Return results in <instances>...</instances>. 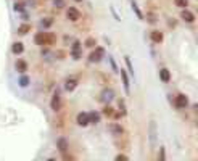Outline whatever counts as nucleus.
<instances>
[{"label":"nucleus","mask_w":198,"mask_h":161,"mask_svg":"<svg viewBox=\"0 0 198 161\" xmlns=\"http://www.w3.org/2000/svg\"><path fill=\"white\" fill-rule=\"evenodd\" d=\"M74 2H78V3H81V2H84V0H74Z\"/></svg>","instance_id":"obj_34"},{"label":"nucleus","mask_w":198,"mask_h":161,"mask_svg":"<svg viewBox=\"0 0 198 161\" xmlns=\"http://www.w3.org/2000/svg\"><path fill=\"white\" fill-rule=\"evenodd\" d=\"M78 84H79V81L76 79V78H66V81H64V90H68V92H73L74 89L78 87Z\"/></svg>","instance_id":"obj_9"},{"label":"nucleus","mask_w":198,"mask_h":161,"mask_svg":"<svg viewBox=\"0 0 198 161\" xmlns=\"http://www.w3.org/2000/svg\"><path fill=\"white\" fill-rule=\"evenodd\" d=\"M76 122H78V126H81V127H87V126L90 124V121H89V113H87V111H81V113H78Z\"/></svg>","instance_id":"obj_6"},{"label":"nucleus","mask_w":198,"mask_h":161,"mask_svg":"<svg viewBox=\"0 0 198 161\" xmlns=\"http://www.w3.org/2000/svg\"><path fill=\"white\" fill-rule=\"evenodd\" d=\"M132 12L135 13V16L139 18V20H144V15H142V12H140V8H139V5L132 0Z\"/></svg>","instance_id":"obj_23"},{"label":"nucleus","mask_w":198,"mask_h":161,"mask_svg":"<svg viewBox=\"0 0 198 161\" xmlns=\"http://www.w3.org/2000/svg\"><path fill=\"white\" fill-rule=\"evenodd\" d=\"M113 98H115V90H113V89L106 87V89H103V90H101V93H100V100H101L103 103H110Z\"/></svg>","instance_id":"obj_7"},{"label":"nucleus","mask_w":198,"mask_h":161,"mask_svg":"<svg viewBox=\"0 0 198 161\" xmlns=\"http://www.w3.org/2000/svg\"><path fill=\"white\" fill-rule=\"evenodd\" d=\"M108 60H110V64H111V68H113V71H115V73H119V68H118V66H116L115 60H113V56H108Z\"/></svg>","instance_id":"obj_29"},{"label":"nucleus","mask_w":198,"mask_h":161,"mask_svg":"<svg viewBox=\"0 0 198 161\" xmlns=\"http://www.w3.org/2000/svg\"><path fill=\"white\" fill-rule=\"evenodd\" d=\"M71 56H73V60H81L82 52H71Z\"/></svg>","instance_id":"obj_31"},{"label":"nucleus","mask_w":198,"mask_h":161,"mask_svg":"<svg viewBox=\"0 0 198 161\" xmlns=\"http://www.w3.org/2000/svg\"><path fill=\"white\" fill-rule=\"evenodd\" d=\"M66 18L73 23H76V21L81 20V12L76 7H68V10H66Z\"/></svg>","instance_id":"obj_4"},{"label":"nucleus","mask_w":198,"mask_h":161,"mask_svg":"<svg viewBox=\"0 0 198 161\" xmlns=\"http://www.w3.org/2000/svg\"><path fill=\"white\" fill-rule=\"evenodd\" d=\"M158 158H159V159H164V158H166V153H164V147H161V148H159Z\"/></svg>","instance_id":"obj_32"},{"label":"nucleus","mask_w":198,"mask_h":161,"mask_svg":"<svg viewBox=\"0 0 198 161\" xmlns=\"http://www.w3.org/2000/svg\"><path fill=\"white\" fill-rule=\"evenodd\" d=\"M61 95H60V92L58 90H55V93H53V97H52V100H50V108H52V111H55V113H58L60 110H61Z\"/></svg>","instance_id":"obj_3"},{"label":"nucleus","mask_w":198,"mask_h":161,"mask_svg":"<svg viewBox=\"0 0 198 161\" xmlns=\"http://www.w3.org/2000/svg\"><path fill=\"white\" fill-rule=\"evenodd\" d=\"M18 84H20V87L26 89V87H27V86H29V84H31V79H29V76L23 74L21 78H20V81H18Z\"/></svg>","instance_id":"obj_18"},{"label":"nucleus","mask_w":198,"mask_h":161,"mask_svg":"<svg viewBox=\"0 0 198 161\" xmlns=\"http://www.w3.org/2000/svg\"><path fill=\"white\" fill-rule=\"evenodd\" d=\"M174 5L179 7L182 10V8H187L188 7V0H174Z\"/></svg>","instance_id":"obj_26"},{"label":"nucleus","mask_w":198,"mask_h":161,"mask_svg":"<svg viewBox=\"0 0 198 161\" xmlns=\"http://www.w3.org/2000/svg\"><path fill=\"white\" fill-rule=\"evenodd\" d=\"M103 56H105V49H103V47H95V50H92L89 53V61L90 63H100Z\"/></svg>","instance_id":"obj_2"},{"label":"nucleus","mask_w":198,"mask_h":161,"mask_svg":"<svg viewBox=\"0 0 198 161\" xmlns=\"http://www.w3.org/2000/svg\"><path fill=\"white\" fill-rule=\"evenodd\" d=\"M103 115H105V116H108V118H111L113 115H115V108H113V107H110L108 105V103H105V108H103Z\"/></svg>","instance_id":"obj_21"},{"label":"nucleus","mask_w":198,"mask_h":161,"mask_svg":"<svg viewBox=\"0 0 198 161\" xmlns=\"http://www.w3.org/2000/svg\"><path fill=\"white\" fill-rule=\"evenodd\" d=\"M188 105H190V100H188V97L185 93H177L174 97V107L177 110H187Z\"/></svg>","instance_id":"obj_1"},{"label":"nucleus","mask_w":198,"mask_h":161,"mask_svg":"<svg viewBox=\"0 0 198 161\" xmlns=\"http://www.w3.org/2000/svg\"><path fill=\"white\" fill-rule=\"evenodd\" d=\"M84 45H86L87 49H93V47H97V39L95 37H87L86 42H84Z\"/></svg>","instance_id":"obj_22"},{"label":"nucleus","mask_w":198,"mask_h":161,"mask_svg":"<svg viewBox=\"0 0 198 161\" xmlns=\"http://www.w3.org/2000/svg\"><path fill=\"white\" fill-rule=\"evenodd\" d=\"M158 76H159V79H161V82H164V84L171 82V71H169L167 68H161L159 73H158Z\"/></svg>","instance_id":"obj_11"},{"label":"nucleus","mask_w":198,"mask_h":161,"mask_svg":"<svg viewBox=\"0 0 198 161\" xmlns=\"http://www.w3.org/2000/svg\"><path fill=\"white\" fill-rule=\"evenodd\" d=\"M150 144H152V147L156 145V122L155 121L150 122Z\"/></svg>","instance_id":"obj_12"},{"label":"nucleus","mask_w":198,"mask_h":161,"mask_svg":"<svg viewBox=\"0 0 198 161\" xmlns=\"http://www.w3.org/2000/svg\"><path fill=\"white\" fill-rule=\"evenodd\" d=\"M27 32H31V24L29 23H23L18 26V34L20 36H26Z\"/></svg>","instance_id":"obj_15"},{"label":"nucleus","mask_w":198,"mask_h":161,"mask_svg":"<svg viewBox=\"0 0 198 161\" xmlns=\"http://www.w3.org/2000/svg\"><path fill=\"white\" fill-rule=\"evenodd\" d=\"M56 148H58V151L63 155V153H66V151L69 150V142L64 137H60L58 140H56Z\"/></svg>","instance_id":"obj_8"},{"label":"nucleus","mask_w":198,"mask_h":161,"mask_svg":"<svg viewBox=\"0 0 198 161\" xmlns=\"http://www.w3.org/2000/svg\"><path fill=\"white\" fill-rule=\"evenodd\" d=\"M100 113H97V111H92V113H89V121H90V124H98L100 122Z\"/></svg>","instance_id":"obj_17"},{"label":"nucleus","mask_w":198,"mask_h":161,"mask_svg":"<svg viewBox=\"0 0 198 161\" xmlns=\"http://www.w3.org/2000/svg\"><path fill=\"white\" fill-rule=\"evenodd\" d=\"M71 52H82V44L79 40H74L71 45Z\"/></svg>","instance_id":"obj_25"},{"label":"nucleus","mask_w":198,"mask_h":161,"mask_svg":"<svg viewBox=\"0 0 198 161\" xmlns=\"http://www.w3.org/2000/svg\"><path fill=\"white\" fill-rule=\"evenodd\" d=\"M150 39H152V42L153 44H161L163 40H164V36H163V32L161 31H158V29H153L152 32H150Z\"/></svg>","instance_id":"obj_10"},{"label":"nucleus","mask_w":198,"mask_h":161,"mask_svg":"<svg viewBox=\"0 0 198 161\" xmlns=\"http://www.w3.org/2000/svg\"><path fill=\"white\" fill-rule=\"evenodd\" d=\"M15 68H16V71L20 73V74H26V71H27V61H24V60H16V63H15Z\"/></svg>","instance_id":"obj_13"},{"label":"nucleus","mask_w":198,"mask_h":161,"mask_svg":"<svg viewBox=\"0 0 198 161\" xmlns=\"http://www.w3.org/2000/svg\"><path fill=\"white\" fill-rule=\"evenodd\" d=\"M121 73V78H122V84H124V90L129 93L130 92V79H129V76L126 73V69H119Z\"/></svg>","instance_id":"obj_14"},{"label":"nucleus","mask_w":198,"mask_h":161,"mask_svg":"<svg viewBox=\"0 0 198 161\" xmlns=\"http://www.w3.org/2000/svg\"><path fill=\"white\" fill-rule=\"evenodd\" d=\"M116 161H127L129 159V156L127 155H122V153H119V155H116V158H115Z\"/></svg>","instance_id":"obj_30"},{"label":"nucleus","mask_w":198,"mask_h":161,"mask_svg":"<svg viewBox=\"0 0 198 161\" xmlns=\"http://www.w3.org/2000/svg\"><path fill=\"white\" fill-rule=\"evenodd\" d=\"M119 113H121L122 116H126V115H127V108H126L124 100H119Z\"/></svg>","instance_id":"obj_27"},{"label":"nucleus","mask_w":198,"mask_h":161,"mask_svg":"<svg viewBox=\"0 0 198 161\" xmlns=\"http://www.w3.org/2000/svg\"><path fill=\"white\" fill-rule=\"evenodd\" d=\"M124 61H126V66H127L130 76H134V64H132V61H130V56H124Z\"/></svg>","instance_id":"obj_24"},{"label":"nucleus","mask_w":198,"mask_h":161,"mask_svg":"<svg viewBox=\"0 0 198 161\" xmlns=\"http://www.w3.org/2000/svg\"><path fill=\"white\" fill-rule=\"evenodd\" d=\"M53 3H55V7L56 8H61L64 3H63V0H53Z\"/></svg>","instance_id":"obj_33"},{"label":"nucleus","mask_w":198,"mask_h":161,"mask_svg":"<svg viewBox=\"0 0 198 161\" xmlns=\"http://www.w3.org/2000/svg\"><path fill=\"white\" fill-rule=\"evenodd\" d=\"M40 26L44 27V29L52 27L53 26V18H44V20H40Z\"/></svg>","instance_id":"obj_20"},{"label":"nucleus","mask_w":198,"mask_h":161,"mask_svg":"<svg viewBox=\"0 0 198 161\" xmlns=\"http://www.w3.org/2000/svg\"><path fill=\"white\" fill-rule=\"evenodd\" d=\"M181 20H182L184 23L192 24V23H195V13L190 12L188 8H182V10H181Z\"/></svg>","instance_id":"obj_5"},{"label":"nucleus","mask_w":198,"mask_h":161,"mask_svg":"<svg viewBox=\"0 0 198 161\" xmlns=\"http://www.w3.org/2000/svg\"><path fill=\"white\" fill-rule=\"evenodd\" d=\"M12 52H13L15 55H21V53L24 52V45H23V42H15V44L12 45Z\"/></svg>","instance_id":"obj_16"},{"label":"nucleus","mask_w":198,"mask_h":161,"mask_svg":"<svg viewBox=\"0 0 198 161\" xmlns=\"http://www.w3.org/2000/svg\"><path fill=\"white\" fill-rule=\"evenodd\" d=\"M13 10L21 13V12H24V5H23V3H20V2H15V5H13Z\"/></svg>","instance_id":"obj_28"},{"label":"nucleus","mask_w":198,"mask_h":161,"mask_svg":"<svg viewBox=\"0 0 198 161\" xmlns=\"http://www.w3.org/2000/svg\"><path fill=\"white\" fill-rule=\"evenodd\" d=\"M111 132H113V134H115V135H121L122 134V132H124V129H122V126L121 124H118V122H115V124H111Z\"/></svg>","instance_id":"obj_19"}]
</instances>
